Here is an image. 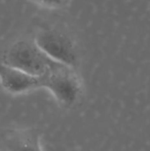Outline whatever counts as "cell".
I'll return each instance as SVG.
<instances>
[{
    "mask_svg": "<svg viewBox=\"0 0 150 151\" xmlns=\"http://www.w3.org/2000/svg\"><path fill=\"white\" fill-rule=\"evenodd\" d=\"M0 84L2 88L11 95H22L42 88L39 76L8 66L0 61Z\"/></svg>",
    "mask_w": 150,
    "mask_h": 151,
    "instance_id": "277c9868",
    "label": "cell"
},
{
    "mask_svg": "<svg viewBox=\"0 0 150 151\" xmlns=\"http://www.w3.org/2000/svg\"><path fill=\"white\" fill-rule=\"evenodd\" d=\"M37 4L47 8H59L66 3L67 0H33Z\"/></svg>",
    "mask_w": 150,
    "mask_h": 151,
    "instance_id": "8992f818",
    "label": "cell"
},
{
    "mask_svg": "<svg viewBox=\"0 0 150 151\" xmlns=\"http://www.w3.org/2000/svg\"><path fill=\"white\" fill-rule=\"evenodd\" d=\"M42 88L50 91L60 105L71 107L81 96V82L75 68L57 63L41 77Z\"/></svg>",
    "mask_w": 150,
    "mask_h": 151,
    "instance_id": "7a4b0ae2",
    "label": "cell"
},
{
    "mask_svg": "<svg viewBox=\"0 0 150 151\" xmlns=\"http://www.w3.org/2000/svg\"><path fill=\"white\" fill-rule=\"evenodd\" d=\"M7 151H41V149L35 136L24 134L8 140Z\"/></svg>",
    "mask_w": 150,
    "mask_h": 151,
    "instance_id": "5b68a950",
    "label": "cell"
},
{
    "mask_svg": "<svg viewBox=\"0 0 150 151\" xmlns=\"http://www.w3.org/2000/svg\"><path fill=\"white\" fill-rule=\"evenodd\" d=\"M35 43L52 60L75 68L79 56L75 42L66 32L55 27L43 28L34 37Z\"/></svg>",
    "mask_w": 150,
    "mask_h": 151,
    "instance_id": "3957f363",
    "label": "cell"
},
{
    "mask_svg": "<svg viewBox=\"0 0 150 151\" xmlns=\"http://www.w3.org/2000/svg\"><path fill=\"white\" fill-rule=\"evenodd\" d=\"M1 62L19 70L42 77L58 62L48 58L34 39H20L4 52Z\"/></svg>",
    "mask_w": 150,
    "mask_h": 151,
    "instance_id": "6da1fadb",
    "label": "cell"
}]
</instances>
